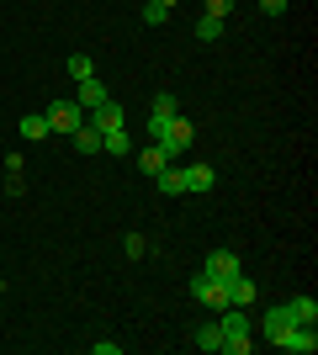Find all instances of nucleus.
<instances>
[{"label": "nucleus", "instance_id": "nucleus-1", "mask_svg": "<svg viewBox=\"0 0 318 355\" xmlns=\"http://www.w3.org/2000/svg\"><path fill=\"white\" fill-rule=\"evenodd\" d=\"M191 138H197V128H191L181 112H170V117H149V144H159L170 159H181L186 148H191Z\"/></svg>", "mask_w": 318, "mask_h": 355}, {"label": "nucleus", "instance_id": "nucleus-2", "mask_svg": "<svg viewBox=\"0 0 318 355\" xmlns=\"http://www.w3.org/2000/svg\"><path fill=\"white\" fill-rule=\"evenodd\" d=\"M218 329H223V350H228V355H249V350H255V340H249V318H244V308H223Z\"/></svg>", "mask_w": 318, "mask_h": 355}, {"label": "nucleus", "instance_id": "nucleus-3", "mask_svg": "<svg viewBox=\"0 0 318 355\" xmlns=\"http://www.w3.org/2000/svg\"><path fill=\"white\" fill-rule=\"evenodd\" d=\"M271 345H281V350H292V355H313L318 350V334H313V324H281L271 334Z\"/></svg>", "mask_w": 318, "mask_h": 355}, {"label": "nucleus", "instance_id": "nucleus-4", "mask_svg": "<svg viewBox=\"0 0 318 355\" xmlns=\"http://www.w3.org/2000/svg\"><path fill=\"white\" fill-rule=\"evenodd\" d=\"M43 117H48V133H64V138H69L80 122H85V106H80V101H53Z\"/></svg>", "mask_w": 318, "mask_h": 355}, {"label": "nucleus", "instance_id": "nucleus-5", "mask_svg": "<svg viewBox=\"0 0 318 355\" xmlns=\"http://www.w3.org/2000/svg\"><path fill=\"white\" fill-rule=\"evenodd\" d=\"M191 297H197L202 308H212V313H223V308H228V286H223V282H212V276H197V282H191Z\"/></svg>", "mask_w": 318, "mask_h": 355}, {"label": "nucleus", "instance_id": "nucleus-6", "mask_svg": "<svg viewBox=\"0 0 318 355\" xmlns=\"http://www.w3.org/2000/svg\"><path fill=\"white\" fill-rule=\"evenodd\" d=\"M202 276H212V282H233V276H239V254L233 250H212L207 254V266H202Z\"/></svg>", "mask_w": 318, "mask_h": 355}, {"label": "nucleus", "instance_id": "nucleus-7", "mask_svg": "<svg viewBox=\"0 0 318 355\" xmlns=\"http://www.w3.org/2000/svg\"><path fill=\"white\" fill-rule=\"evenodd\" d=\"M85 122H91L96 133H117V128H127V122H122V106L112 101V96H106V101L96 106V112H91V117H85Z\"/></svg>", "mask_w": 318, "mask_h": 355}, {"label": "nucleus", "instance_id": "nucleus-8", "mask_svg": "<svg viewBox=\"0 0 318 355\" xmlns=\"http://www.w3.org/2000/svg\"><path fill=\"white\" fill-rule=\"evenodd\" d=\"M154 186H159V196H186V170H181V159H170L159 175H154Z\"/></svg>", "mask_w": 318, "mask_h": 355}, {"label": "nucleus", "instance_id": "nucleus-9", "mask_svg": "<svg viewBox=\"0 0 318 355\" xmlns=\"http://www.w3.org/2000/svg\"><path fill=\"white\" fill-rule=\"evenodd\" d=\"M212 180H218V170H212V164H186V196L212 191Z\"/></svg>", "mask_w": 318, "mask_h": 355}, {"label": "nucleus", "instance_id": "nucleus-10", "mask_svg": "<svg viewBox=\"0 0 318 355\" xmlns=\"http://www.w3.org/2000/svg\"><path fill=\"white\" fill-rule=\"evenodd\" d=\"M249 302H255V282L239 270V276L228 282V308H249Z\"/></svg>", "mask_w": 318, "mask_h": 355}, {"label": "nucleus", "instance_id": "nucleus-11", "mask_svg": "<svg viewBox=\"0 0 318 355\" xmlns=\"http://www.w3.org/2000/svg\"><path fill=\"white\" fill-rule=\"evenodd\" d=\"M75 101L85 106V112H96V106L106 101V85H101V80H96V74H91V80H80V90H75Z\"/></svg>", "mask_w": 318, "mask_h": 355}, {"label": "nucleus", "instance_id": "nucleus-12", "mask_svg": "<svg viewBox=\"0 0 318 355\" xmlns=\"http://www.w3.org/2000/svg\"><path fill=\"white\" fill-rule=\"evenodd\" d=\"M69 144H75V154H96V148H101V133H96L91 122H80L75 133H69Z\"/></svg>", "mask_w": 318, "mask_h": 355}, {"label": "nucleus", "instance_id": "nucleus-13", "mask_svg": "<svg viewBox=\"0 0 318 355\" xmlns=\"http://www.w3.org/2000/svg\"><path fill=\"white\" fill-rule=\"evenodd\" d=\"M165 164H170V154H165V148H159V144H149V148H143V154H138V170H143V175H159Z\"/></svg>", "mask_w": 318, "mask_h": 355}, {"label": "nucleus", "instance_id": "nucleus-14", "mask_svg": "<svg viewBox=\"0 0 318 355\" xmlns=\"http://www.w3.org/2000/svg\"><path fill=\"white\" fill-rule=\"evenodd\" d=\"M287 313H292V324H318V302L313 297H292Z\"/></svg>", "mask_w": 318, "mask_h": 355}, {"label": "nucleus", "instance_id": "nucleus-15", "mask_svg": "<svg viewBox=\"0 0 318 355\" xmlns=\"http://www.w3.org/2000/svg\"><path fill=\"white\" fill-rule=\"evenodd\" d=\"M21 138H27V144L48 138V117H43V112H32V117H21Z\"/></svg>", "mask_w": 318, "mask_h": 355}, {"label": "nucleus", "instance_id": "nucleus-16", "mask_svg": "<svg viewBox=\"0 0 318 355\" xmlns=\"http://www.w3.org/2000/svg\"><path fill=\"white\" fill-rule=\"evenodd\" d=\"M101 148H106V154H133V138H127V128H117V133H101Z\"/></svg>", "mask_w": 318, "mask_h": 355}, {"label": "nucleus", "instance_id": "nucleus-17", "mask_svg": "<svg viewBox=\"0 0 318 355\" xmlns=\"http://www.w3.org/2000/svg\"><path fill=\"white\" fill-rule=\"evenodd\" d=\"M197 350H207V355L223 350V329H218V324H202V329H197Z\"/></svg>", "mask_w": 318, "mask_h": 355}, {"label": "nucleus", "instance_id": "nucleus-18", "mask_svg": "<svg viewBox=\"0 0 318 355\" xmlns=\"http://www.w3.org/2000/svg\"><path fill=\"white\" fill-rule=\"evenodd\" d=\"M64 69L75 74V80H91V74H96V64H91V53H69V59H64Z\"/></svg>", "mask_w": 318, "mask_h": 355}, {"label": "nucleus", "instance_id": "nucleus-19", "mask_svg": "<svg viewBox=\"0 0 318 355\" xmlns=\"http://www.w3.org/2000/svg\"><path fill=\"white\" fill-rule=\"evenodd\" d=\"M197 37H202V43H218V37H223V16H202V21H197Z\"/></svg>", "mask_w": 318, "mask_h": 355}, {"label": "nucleus", "instance_id": "nucleus-20", "mask_svg": "<svg viewBox=\"0 0 318 355\" xmlns=\"http://www.w3.org/2000/svg\"><path fill=\"white\" fill-rule=\"evenodd\" d=\"M165 21H170V6L149 0V6H143V27H165Z\"/></svg>", "mask_w": 318, "mask_h": 355}, {"label": "nucleus", "instance_id": "nucleus-21", "mask_svg": "<svg viewBox=\"0 0 318 355\" xmlns=\"http://www.w3.org/2000/svg\"><path fill=\"white\" fill-rule=\"evenodd\" d=\"M170 112H181V106H175V96H170V90H159V96H154V106H149V117H170Z\"/></svg>", "mask_w": 318, "mask_h": 355}, {"label": "nucleus", "instance_id": "nucleus-22", "mask_svg": "<svg viewBox=\"0 0 318 355\" xmlns=\"http://www.w3.org/2000/svg\"><path fill=\"white\" fill-rule=\"evenodd\" d=\"M122 250L133 254V260H143V254H149V244H143V234H127V239H122Z\"/></svg>", "mask_w": 318, "mask_h": 355}, {"label": "nucleus", "instance_id": "nucleus-23", "mask_svg": "<svg viewBox=\"0 0 318 355\" xmlns=\"http://www.w3.org/2000/svg\"><path fill=\"white\" fill-rule=\"evenodd\" d=\"M96 355H122V340H96Z\"/></svg>", "mask_w": 318, "mask_h": 355}, {"label": "nucleus", "instance_id": "nucleus-24", "mask_svg": "<svg viewBox=\"0 0 318 355\" xmlns=\"http://www.w3.org/2000/svg\"><path fill=\"white\" fill-rule=\"evenodd\" d=\"M233 11V0H207V16H228Z\"/></svg>", "mask_w": 318, "mask_h": 355}, {"label": "nucleus", "instance_id": "nucleus-25", "mask_svg": "<svg viewBox=\"0 0 318 355\" xmlns=\"http://www.w3.org/2000/svg\"><path fill=\"white\" fill-rule=\"evenodd\" d=\"M260 11H265V16H281V11H287V0H260Z\"/></svg>", "mask_w": 318, "mask_h": 355}, {"label": "nucleus", "instance_id": "nucleus-26", "mask_svg": "<svg viewBox=\"0 0 318 355\" xmlns=\"http://www.w3.org/2000/svg\"><path fill=\"white\" fill-rule=\"evenodd\" d=\"M159 6H170V11H175V6H181V0H159Z\"/></svg>", "mask_w": 318, "mask_h": 355}]
</instances>
